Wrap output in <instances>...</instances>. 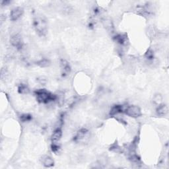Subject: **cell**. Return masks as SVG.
<instances>
[{"mask_svg":"<svg viewBox=\"0 0 169 169\" xmlns=\"http://www.w3.org/2000/svg\"><path fill=\"white\" fill-rule=\"evenodd\" d=\"M34 26L40 37H44L47 32V23L42 16H37L34 19Z\"/></svg>","mask_w":169,"mask_h":169,"instance_id":"cell-1","label":"cell"},{"mask_svg":"<svg viewBox=\"0 0 169 169\" xmlns=\"http://www.w3.org/2000/svg\"><path fill=\"white\" fill-rule=\"evenodd\" d=\"M37 99L41 103H48L56 99V96L48 91L46 89H38L35 91Z\"/></svg>","mask_w":169,"mask_h":169,"instance_id":"cell-2","label":"cell"},{"mask_svg":"<svg viewBox=\"0 0 169 169\" xmlns=\"http://www.w3.org/2000/svg\"><path fill=\"white\" fill-rule=\"evenodd\" d=\"M125 112L128 116L134 118L141 116V109L137 106H129L125 110Z\"/></svg>","mask_w":169,"mask_h":169,"instance_id":"cell-3","label":"cell"},{"mask_svg":"<svg viewBox=\"0 0 169 169\" xmlns=\"http://www.w3.org/2000/svg\"><path fill=\"white\" fill-rule=\"evenodd\" d=\"M11 44L17 50H21L23 47V39L18 34L14 35L11 37Z\"/></svg>","mask_w":169,"mask_h":169,"instance_id":"cell-4","label":"cell"},{"mask_svg":"<svg viewBox=\"0 0 169 169\" xmlns=\"http://www.w3.org/2000/svg\"><path fill=\"white\" fill-rule=\"evenodd\" d=\"M23 9L21 7H17L13 9L10 13V19L12 21H15L23 15Z\"/></svg>","mask_w":169,"mask_h":169,"instance_id":"cell-5","label":"cell"},{"mask_svg":"<svg viewBox=\"0 0 169 169\" xmlns=\"http://www.w3.org/2000/svg\"><path fill=\"white\" fill-rule=\"evenodd\" d=\"M60 66H61L62 73L63 75H67L71 71V67L69 63L65 60H62L60 62Z\"/></svg>","mask_w":169,"mask_h":169,"instance_id":"cell-6","label":"cell"},{"mask_svg":"<svg viewBox=\"0 0 169 169\" xmlns=\"http://www.w3.org/2000/svg\"><path fill=\"white\" fill-rule=\"evenodd\" d=\"M62 136V129H60V128L56 129V130L53 132V134L52 135V137H51L52 143L58 142V141H59L60 140H61Z\"/></svg>","mask_w":169,"mask_h":169,"instance_id":"cell-7","label":"cell"},{"mask_svg":"<svg viewBox=\"0 0 169 169\" xmlns=\"http://www.w3.org/2000/svg\"><path fill=\"white\" fill-rule=\"evenodd\" d=\"M168 109L167 105L165 104H160L158 108H157V113L159 116H164L165 115H167L168 114Z\"/></svg>","mask_w":169,"mask_h":169,"instance_id":"cell-8","label":"cell"},{"mask_svg":"<svg viewBox=\"0 0 169 169\" xmlns=\"http://www.w3.org/2000/svg\"><path fill=\"white\" fill-rule=\"evenodd\" d=\"M42 164L44 165V167H46V168L52 167L54 165V160L52 159V157H49V156H46V157H44L42 158Z\"/></svg>","mask_w":169,"mask_h":169,"instance_id":"cell-9","label":"cell"},{"mask_svg":"<svg viewBox=\"0 0 169 169\" xmlns=\"http://www.w3.org/2000/svg\"><path fill=\"white\" fill-rule=\"evenodd\" d=\"M87 133H88V130H87V129H84V128L81 129L80 130L78 131L77 135H75V141H79L82 140L86 136Z\"/></svg>","mask_w":169,"mask_h":169,"instance_id":"cell-10","label":"cell"},{"mask_svg":"<svg viewBox=\"0 0 169 169\" xmlns=\"http://www.w3.org/2000/svg\"><path fill=\"white\" fill-rule=\"evenodd\" d=\"M123 111V106L122 105H115L112 108V109L110 110V114L111 116H114L116 115V114L119 113H122Z\"/></svg>","mask_w":169,"mask_h":169,"instance_id":"cell-11","label":"cell"},{"mask_svg":"<svg viewBox=\"0 0 169 169\" xmlns=\"http://www.w3.org/2000/svg\"><path fill=\"white\" fill-rule=\"evenodd\" d=\"M114 39L120 45H126L127 44V37L123 35H117Z\"/></svg>","mask_w":169,"mask_h":169,"instance_id":"cell-12","label":"cell"},{"mask_svg":"<svg viewBox=\"0 0 169 169\" xmlns=\"http://www.w3.org/2000/svg\"><path fill=\"white\" fill-rule=\"evenodd\" d=\"M18 91L20 94H27L29 92V89L26 84H21L18 87Z\"/></svg>","mask_w":169,"mask_h":169,"instance_id":"cell-13","label":"cell"},{"mask_svg":"<svg viewBox=\"0 0 169 169\" xmlns=\"http://www.w3.org/2000/svg\"><path fill=\"white\" fill-rule=\"evenodd\" d=\"M37 64L39 66H40V67L42 68H45V67H48V66L50 65V62L47 59L43 58V59L40 60V61H38L37 62Z\"/></svg>","mask_w":169,"mask_h":169,"instance_id":"cell-14","label":"cell"},{"mask_svg":"<svg viewBox=\"0 0 169 169\" xmlns=\"http://www.w3.org/2000/svg\"><path fill=\"white\" fill-rule=\"evenodd\" d=\"M32 119V116L29 114H24L21 116V120L23 122H29Z\"/></svg>","mask_w":169,"mask_h":169,"instance_id":"cell-15","label":"cell"},{"mask_svg":"<svg viewBox=\"0 0 169 169\" xmlns=\"http://www.w3.org/2000/svg\"><path fill=\"white\" fill-rule=\"evenodd\" d=\"M145 57L149 60H151L153 58V53L151 50H149L145 54Z\"/></svg>","mask_w":169,"mask_h":169,"instance_id":"cell-16","label":"cell"},{"mask_svg":"<svg viewBox=\"0 0 169 169\" xmlns=\"http://www.w3.org/2000/svg\"><path fill=\"white\" fill-rule=\"evenodd\" d=\"M162 96L161 95H157L155 96V97H154V101H155L156 103L157 104H160V102L162 101Z\"/></svg>","mask_w":169,"mask_h":169,"instance_id":"cell-17","label":"cell"},{"mask_svg":"<svg viewBox=\"0 0 169 169\" xmlns=\"http://www.w3.org/2000/svg\"><path fill=\"white\" fill-rule=\"evenodd\" d=\"M59 149V146L58 145L56 144V143H53L52 144V151L54 152H56L57 151H58Z\"/></svg>","mask_w":169,"mask_h":169,"instance_id":"cell-18","label":"cell"}]
</instances>
